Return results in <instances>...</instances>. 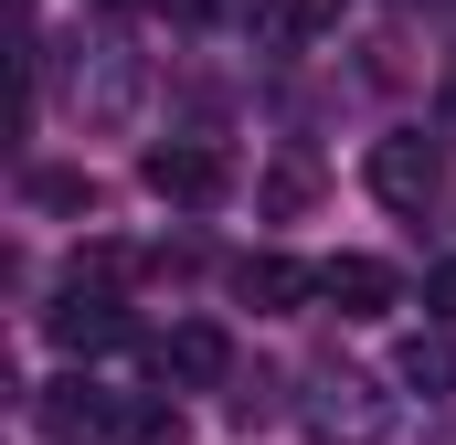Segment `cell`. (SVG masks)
<instances>
[{
	"instance_id": "obj_18",
	"label": "cell",
	"mask_w": 456,
	"mask_h": 445,
	"mask_svg": "<svg viewBox=\"0 0 456 445\" xmlns=\"http://www.w3.org/2000/svg\"><path fill=\"white\" fill-rule=\"evenodd\" d=\"M96 11H127V0H96Z\"/></svg>"
},
{
	"instance_id": "obj_14",
	"label": "cell",
	"mask_w": 456,
	"mask_h": 445,
	"mask_svg": "<svg viewBox=\"0 0 456 445\" xmlns=\"http://www.w3.org/2000/svg\"><path fill=\"white\" fill-rule=\"evenodd\" d=\"M255 202H265V213H308V202H319V170H265Z\"/></svg>"
},
{
	"instance_id": "obj_3",
	"label": "cell",
	"mask_w": 456,
	"mask_h": 445,
	"mask_svg": "<svg viewBox=\"0 0 456 445\" xmlns=\"http://www.w3.org/2000/svg\"><path fill=\"white\" fill-rule=\"evenodd\" d=\"M371 191H382L393 213H425V202L446 191V149H436L425 127H403V138H371Z\"/></svg>"
},
{
	"instance_id": "obj_1",
	"label": "cell",
	"mask_w": 456,
	"mask_h": 445,
	"mask_svg": "<svg viewBox=\"0 0 456 445\" xmlns=\"http://www.w3.org/2000/svg\"><path fill=\"white\" fill-rule=\"evenodd\" d=\"M138 53L127 43H75V64H64V107L86 117V127H127L138 117Z\"/></svg>"
},
{
	"instance_id": "obj_9",
	"label": "cell",
	"mask_w": 456,
	"mask_h": 445,
	"mask_svg": "<svg viewBox=\"0 0 456 445\" xmlns=\"http://www.w3.org/2000/svg\"><path fill=\"white\" fill-rule=\"evenodd\" d=\"M233 297H244L255 319H287V308H308V297H319V265H297V255H276V244H265V255H244V265H233Z\"/></svg>"
},
{
	"instance_id": "obj_2",
	"label": "cell",
	"mask_w": 456,
	"mask_h": 445,
	"mask_svg": "<svg viewBox=\"0 0 456 445\" xmlns=\"http://www.w3.org/2000/svg\"><path fill=\"white\" fill-rule=\"evenodd\" d=\"M138 181H149L170 213H213V202L233 191V159H224V149H202V138H159V149L138 159Z\"/></svg>"
},
{
	"instance_id": "obj_12",
	"label": "cell",
	"mask_w": 456,
	"mask_h": 445,
	"mask_svg": "<svg viewBox=\"0 0 456 445\" xmlns=\"http://www.w3.org/2000/svg\"><path fill=\"white\" fill-rule=\"evenodd\" d=\"M393 371H403V392L446 403V392H456V339H446V329H436V339H403V360H393Z\"/></svg>"
},
{
	"instance_id": "obj_15",
	"label": "cell",
	"mask_w": 456,
	"mask_h": 445,
	"mask_svg": "<svg viewBox=\"0 0 456 445\" xmlns=\"http://www.w3.org/2000/svg\"><path fill=\"white\" fill-rule=\"evenodd\" d=\"M233 414H244V425H265V414H276V371H255V382H233Z\"/></svg>"
},
{
	"instance_id": "obj_11",
	"label": "cell",
	"mask_w": 456,
	"mask_h": 445,
	"mask_svg": "<svg viewBox=\"0 0 456 445\" xmlns=\"http://www.w3.org/2000/svg\"><path fill=\"white\" fill-rule=\"evenodd\" d=\"M181 403L170 392H117V445H181Z\"/></svg>"
},
{
	"instance_id": "obj_7",
	"label": "cell",
	"mask_w": 456,
	"mask_h": 445,
	"mask_svg": "<svg viewBox=\"0 0 456 445\" xmlns=\"http://www.w3.org/2000/svg\"><path fill=\"white\" fill-rule=\"evenodd\" d=\"M319 297H330L340 319H393V308H403V276H393L382 255H330V265H319Z\"/></svg>"
},
{
	"instance_id": "obj_4",
	"label": "cell",
	"mask_w": 456,
	"mask_h": 445,
	"mask_svg": "<svg viewBox=\"0 0 456 445\" xmlns=\"http://www.w3.org/2000/svg\"><path fill=\"white\" fill-rule=\"evenodd\" d=\"M308 435H319V445H371V435H382V382H371V371H319Z\"/></svg>"
},
{
	"instance_id": "obj_17",
	"label": "cell",
	"mask_w": 456,
	"mask_h": 445,
	"mask_svg": "<svg viewBox=\"0 0 456 445\" xmlns=\"http://www.w3.org/2000/svg\"><path fill=\"white\" fill-rule=\"evenodd\" d=\"M149 11H170V21H224L233 0H149Z\"/></svg>"
},
{
	"instance_id": "obj_6",
	"label": "cell",
	"mask_w": 456,
	"mask_h": 445,
	"mask_svg": "<svg viewBox=\"0 0 456 445\" xmlns=\"http://www.w3.org/2000/svg\"><path fill=\"white\" fill-rule=\"evenodd\" d=\"M43 329H53V350H117L127 339V308H117V287H86V276H64V297L43 308Z\"/></svg>"
},
{
	"instance_id": "obj_5",
	"label": "cell",
	"mask_w": 456,
	"mask_h": 445,
	"mask_svg": "<svg viewBox=\"0 0 456 445\" xmlns=\"http://www.w3.org/2000/svg\"><path fill=\"white\" fill-rule=\"evenodd\" d=\"M32 425H43V445H117V392L107 382H43Z\"/></svg>"
},
{
	"instance_id": "obj_8",
	"label": "cell",
	"mask_w": 456,
	"mask_h": 445,
	"mask_svg": "<svg viewBox=\"0 0 456 445\" xmlns=\"http://www.w3.org/2000/svg\"><path fill=\"white\" fill-rule=\"evenodd\" d=\"M159 360V382H181V392H213V382H233V339L213 329V319H181V329L149 350Z\"/></svg>"
},
{
	"instance_id": "obj_10",
	"label": "cell",
	"mask_w": 456,
	"mask_h": 445,
	"mask_svg": "<svg viewBox=\"0 0 456 445\" xmlns=\"http://www.w3.org/2000/svg\"><path fill=\"white\" fill-rule=\"evenodd\" d=\"M340 32V0H255V43L265 53H308Z\"/></svg>"
},
{
	"instance_id": "obj_13",
	"label": "cell",
	"mask_w": 456,
	"mask_h": 445,
	"mask_svg": "<svg viewBox=\"0 0 456 445\" xmlns=\"http://www.w3.org/2000/svg\"><path fill=\"white\" fill-rule=\"evenodd\" d=\"M21 202H32V213H96V181H86V170H32Z\"/></svg>"
},
{
	"instance_id": "obj_16",
	"label": "cell",
	"mask_w": 456,
	"mask_h": 445,
	"mask_svg": "<svg viewBox=\"0 0 456 445\" xmlns=\"http://www.w3.org/2000/svg\"><path fill=\"white\" fill-rule=\"evenodd\" d=\"M425 308H436V319H456V255H446V265H425Z\"/></svg>"
}]
</instances>
